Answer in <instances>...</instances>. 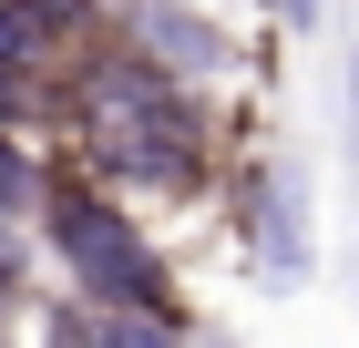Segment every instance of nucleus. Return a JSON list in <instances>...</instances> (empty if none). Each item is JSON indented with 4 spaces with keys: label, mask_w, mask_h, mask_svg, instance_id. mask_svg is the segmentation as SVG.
<instances>
[{
    "label": "nucleus",
    "mask_w": 359,
    "mask_h": 348,
    "mask_svg": "<svg viewBox=\"0 0 359 348\" xmlns=\"http://www.w3.org/2000/svg\"><path fill=\"white\" fill-rule=\"evenodd\" d=\"M62 113H72V144H83L93 185L185 195V185H205V164H216V113H205V92H185L175 72H154V62L123 52V41L62 72Z\"/></svg>",
    "instance_id": "nucleus-1"
},
{
    "label": "nucleus",
    "mask_w": 359,
    "mask_h": 348,
    "mask_svg": "<svg viewBox=\"0 0 359 348\" xmlns=\"http://www.w3.org/2000/svg\"><path fill=\"white\" fill-rule=\"evenodd\" d=\"M41 246H52V267L72 277L83 297H103V307H175V277L165 256L144 246V225L123 205H113L93 174H41Z\"/></svg>",
    "instance_id": "nucleus-2"
},
{
    "label": "nucleus",
    "mask_w": 359,
    "mask_h": 348,
    "mask_svg": "<svg viewBox=\"0 0 359 348\" xmlns=\"http://www.w3.org/2000/svg\"><path fill=\"white\" fill-rule=\"evenodd\" d=\"M113 31H123V52H144L154 72H175L185 92H205V82H226V31L195 11V0H123L113 11Z\"/></svg>",
    "instance_id": "nucleus-3"
},
{
    "label": "nucleus",
    "mask_w": 359,
    "mask_h": 348,
    "mask_svg": "<svg viewBox=\"0 0 359 348\" xmlns=\"http://www.w3.org/2000/svg\"><path fill=\"white\" fill-rule=\"evenodd\" d=\"M298 174H257L247 185V236L267 256V277H308V205H298Z\"/></svg>",
    "instance_id": "nucleus-4"
},
{
    "label": "nucleus",
    "mask_w": 359,
    "mask_h": 348,
    "mask_svg": "<svg viewBox=\"0 0 359 348\" xmlns=\"http://www.w3.org/2000/svg\"><path fill=\"white\" fill-rule=\"evenodd\" d=\"M349 154H359V52H349Z\"/></svg>",
    "instance_id": "nucleus-5"
}]
</instances>
